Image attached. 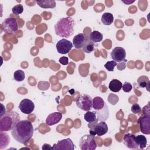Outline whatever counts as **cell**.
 <instances>
[{
	"label": "cell",
	"instance_id": "obj_14",
	"mask_svg": "<svg viewBox=\"0 0 150 150\" xmlns=\"http://www.w3.org/2000/svg\"><path fill=\"white\" fill-rule=\"evenodd\" d=\"M88 37L83 33H79L76 35L73 39V45L75 48L79 49L83 47Z\"/></svg>",
	"mask_w": 150,
	"mask_h": 150
},
{
	"label": "cell",
	"instance_id": "obj_7",
	"mask_svg": "<svg viewBox=\"0 0 150 150\" xmlns=\"http://www.w3.org/2000/svg\"><path fill=\"white\" fill-rule=\"evenodd\" d=\"M94 125L88 126L90 129V134L93 136L98 135L102 136L105 134L108 130L107 124L104 121H100L98 122H94Z\"/></svg>",
	"mask_w": 150,
	"mask_h": 150
},
{
	"label": "cell",
	"instance_id": "obj_6",
	"mask_svg": "<svg viewBox=\"0 0 150 150\" xmlns=\"http://www.w3.org/2000/svg\"><path fill=\"white\" fill-rule=\"evenodd\" d=\"M76 105L80 109L88 111L93 108V98L88 94H82L80 96L76 101Z\"/></svg>",
	"mask_w": 150,
	"mask_h": 150
},
{
	"label": "cell",
	"instance_id": "obj_8",
	"mask_svg": "<svg viewBox=\"0 0 150 150\" xmlns=\"http://www.w3.org/2000/svg\"><path fill=\"white\" fill-rule=\"evenodd\" d=\"M139 129L144 134H150V114H145L139 117L138 120Z\"/></svg>",
	"mask_w": 150,
	"mask_h": 150
},
{
	"label": "cell",
	"instance_id": "obj_19",
	"mask_svg": "<svg viewBox=\"0 0 150 150\" xmlns=\"http://www.w3.org/2000/svg\"><path fill=\"white\" fill-rule=\"evenodd\" d=\"M105 102L103 99L100 97H95L93 99V108L95 110H99L102 109L104 105Z\"/></svg>",
	"mask_w": 150,
	"mask_h": 150
},
{
	"label": "cell",
	"instance_id": "obj_3",
	"mask_svg": "<svg viewBox=\"0 0 150 150\" xmlns=\"http://www.w3.org/2000/svg\"><path fill=\"white\" fill-rule=\"evenodd\" d=\"M20 121V115L16 111L11 110L0 117V131L12 130L14 125Z\"/></svg>",
	"mask_w": 150,
	"mask_h": 150
},
{
	"label": "cell",
	"instance_id": "obj_13",
	"mask_svg": "<svg viewBox=\"0 0 150 150\" xmlns=\"http://www.w3.org/2000/svg\"><path fill=\"white\" fill-rule=\"evenodd\" d=\"M123 142L125 146L129 149H138V146L135 142V135L132 134L127 133L124 135Z\"/></svg>",
	"mask_w": 150,
	"mask_h": 150
},
{
	"label": "cell",
	"instance_id": "obj_29",
	"mask_svg": "<svg viewBox=\"0 0 150 150\" xmlns=\"http://www.w3.org/2000/svg\"><path fill=\"white\" fill-rule=\"evenodd\" d=\"M23 7L22 5L18 4L14 6L12 9V12L15 15H19L23 12Z\"/></svg>",
	"mask_w": 150,
	"mask_h": 150
},
{
	"label": "cell",
	"instance_id": "obj_36",
	"mask_svg": "<svg viewBox=\"0 0 150 150\" xmlns=\"http://www.w3.org/2000/svg\"><path fill=\"white\" fill-rule=\"evenodd\" d=\"M121 1H122V2H123L124 4H127V5L131 4H132L133 2H135V1H130V0H127V1L122 0Z\"/></svg>",
	"mask_w": 150,
	"mask_h": 150
},
{
	"label": "cell",
	"instance_id": "obj_16",
	"mask_svg": "<svg viewBox=\"0 0 150 150\" xmlns=\"http://www.w3.org/2000/svg\"><path fill=\"white\" fill-rule=\"evenodd\" d=\"M96 113L97 120L105 121L109 117V110L106 104H105L104 107L99 110H95Z\"/></svg>",
	"mask_w": 150,
	"mask_h": 150
},
{
	"label": "cell",
	"instance_id": "obj_25",
	"mask_svg": "<svg viewBox=\"0 0 150 150\" xmlns=\"http://www.w3.org/2000/svg\"><path fill=\"white\" fill-rule=\"evenodd\" d=\"M94 43L91 40H90L89 38L87 39V42H86L85 45H84L83 49V52H84L86 53H90L94 50Z\"/></svg>",
	"mask_w": 150,
	"mask_h": 150
},
{
	"label": "cell",
	"instance_id": "obj_22",
	"mask_svg": "<svg viewBox=\"0 0 150 150\" xmlns=\"http://www.w3.org/2000/svg\"><path fill=\"white\" fill-rule=\"evenodd\" d=\"M84 118L89 124L94 123L95 122H97V115H96V113L95 111H87V112H86L84 115Z\"/></svg>",
	"mask_w": 150,
	"mask_h": 150
},
{
	"label": "cell",
	"instance_id": "obj_32",
	"mask_svg": "<svg viewBox=\"0 0 150 150\" xmlns=\"http://www.w3.org/2000/svg\"><path fill=\"white\" fill-rule=\"evenodd\" d=\"M127 60L125 59L122 62H118L117 64V69L118 70H122L124 69H125V67H126V63H127Z\"/></svg>",
	"mask_w": 150,
	"mask_h": 150
},
{
	"label": "cell",
	"instance_id": "obj_18",
	"mask_svg": "<svg viewBox=\"0 0 150 150\" xmlns=\"http://www.w3.org/2000/svg\"><path fill=\"white\" fill-rule=\"evenodd\" d=\"M37 4L42 8H54L56 7V2L54 0L36 1Z\"/></svg>",
	"mask_w": 150,
	"mask_h": 150
},
{
	"label": "cell",
	"instance_id": "obj_17",
	"mask_svg": "<svg viewBox=\"0 0 150 150\" xmlns=\"http://www.w3.org/2000/svg\"><path fill=\"white\" fill-rule=\"evenodd\" d=\"M122 84L120 80L117 79H113L110 82L108 88L111 91L116 93L121 90V89L122 88Z\"/></svg>",
	"mask_w": 150,
	"mask_h": 150
},
{
	"label": "cell",
	"instance_id": "obj_34",
	"mask_svg": "<svg viewBox=\"0 0 150 150\" xmlns=\"http://www.w3.org/2000/svg\"><path fill=\"white\" fill-rule=\"evenodd\" d=\"M142 112L143 114H150V110H149V102L146 105L144 106L142 108Z\"/></svg>",
	"mask_w": 150,
	"mask_h": 150
},
{
	"label": "cell",
	"instance_id": "obj_28",
	"mask_svg": "<svg viewBox=\"0 0 150 150\" xmlns=\"http://www.w3.org/2000/svg\"><path fill=\"white\" fill-rule=\"evenodd\" d=\"M117 66V62L111 60V61H108L105 64H104V67L109 71H112L114 69V67Z\"/></svg>",
	"mask_w": 150,
	"mask_h": 150
},
{
	"label": "cell",
	"instance_id": "obj_31",
	"mask_svg": "<svg viewBox=\"0 0 150 150\" xmlns=\"http://www.w3.org/2000/svg\"><path fill=\"white\" fill-rule=\"evenodd\" d=\"M131 110L134 114H139L141 112V108L138 104L135 103L131 106Z\"/></svg>",
	"mask_w": 150,
	"mask_h": 150
},
{
	"label": "cell",
	"instance_id": "obj_24",
	"mask_svg": "<svg viewBox=\"0 0 150 150\" xmlns=\"http://www.w3.org/2000/svg\"><path fill=\"white\" fill-rule=\"evenodd\" d=\"M137 82L140 87H142V88L146 87L147 90L149 91V79L146 76H142L139 77L137 80Z\"/></svg>",
	"mask_w": 150,
	"mask_h": 150
},
{
	"label": "cell",
	"instance_id": "obj_35",
	"mask_svg": "<svg viewBox=\"0 0 150 150\" xmlns=\"http://www.w3.org/2000/svg\"><path fill=\"white\" fill-rule=\"evenodd\" d=\"M42 148L43 149H53L52 147L50 146V145L49 144H43V145L42 146Z\"/></svg>",
	"mask_w": 150,
	"mask_h": 150
},
{
	"label": "cell",
	"instance_id": "obj_20",
	"mask_svg": "<svg viewBox=\"0 0 150 150\" xmlns=\"http://www.w3.org/2000/svg\"><path fill=\"white\" fill-rule=\"evenodd\" d=\"M101 21L104 25H110L114 22V16L110 12H105L101 16Z\"/></svg>",
	"mask_w": 150,
	"mask_h": 150
},
{
	"label": "cell",
	"instance_id": "obj_21",
	"mask_svg": "<svg viewBox=\"0 0 150 150\" xmlns=\"http://www.w3.org/2000/svg\"><path fill=\"white\" fill-rule=\"evenodd\" d=\"M135 142L139 148L144 149L146 146L147 139L145 136L143 135H138L135 136Z\"/></svg>",
	"mask_w": 150,
	"mask_h": 150
},
{
	"label": "cell",
	"instance_id": "obj_12",
	"mask_svg": "<svg viewBox=\"0 0 150 150\" xmlns=\"http://www.w3.org/2000/svg\"><path fill=\"white\" fill-rule=\"evenodd\" d=\"M110 55L114 61L118 63L125 59L126 52L123 47L117 46L112 49Z\"/></svg>",
	"mask_w": 150,
	"mask_h": 150
},
{
	"label": "cell",
	"instance_id": "obj_33",
	"mask_svg": "<svg viewBox=\"0 0 150 150\" xmlns=\"http://www.w3.org/2000/svg\"><path fill=\"white\" fill-rule=\"evenodd\" d=\"M59 62L60 64H62L63 65H67L69 63V59L67 57L63 56L59 59Z\"/></svg>",
	"mask_w": 150,
	"mask_h": 150
},
{
	"label": "cell",
	"instance_id": "obj_26",
	"mask_svg": "<svg viewBox=\"0 0 150 150\" xmlns=\"http://www.w3.org/2000/svg\"><path fill=\"white\" fill-rule=\"evenodd\" d=\"M1 134L3 135L4 138L1 136V146L0 149H2L6 148L9 143L10 142V138L6 133H4L3 131H1Z\"/></svg>",
	"mask_w": 150,
	"mask_h": 150
},
{
	"label": "cell",
	"instance_id": "obj_9",
	"mask_svg": "<svg viewBox=\"0 0 150 150\" xmlns=\"http://www.w3.org/2000/svg\"><path fill=\"white\" fill-rule=\"evenodd\" d=\"M56 47L59 53L64 54L68 53L71 50L73 43L70 41L63 38L57 42Z\"/></svg>",
	"mask_w": 150,
	"mask_h": 150
},
{
	"label": "cell",
	"instance_id": "obj_10",
	"mask_svg": "<svg viewBox=\"0 0 150 150\" xmlns=\"http://www.w3.org/2000/svg\"><path fill=\"white\" fill-rule=\"evenodd\" d=\"M19 108L21 111L25 114H30L35 109V104L29 99H23L19 104Z\"/></svg>",
	"mask_w": 150,
	"mask_h": 150
},
{
	"label": "cell",
	"instance_id": "obj_1",
	"mask_svg": "<svg viewBox=\"0 0 150 150\" xmlns=\"http://www.w3.org/2000/svg\"><path fill=\"white\" fill-rule=\"evenodd\" d=\"M11 134L17 142L25 144L33 134V127L31 122L26 120L19 121L13 127Z\"/></svg>",
	"mask_w": 150,
	"mask_h": 150
},
{
	"label": "cell",
	"instance_id": "obj_2",
	"mask_svg": "<svg viewBox=\"0 0 150 150\" xmlns=\"http://www.w3.org/2000/svg\"><path fill=\"white\" fill-rule=\"evenodd\" d=\"M74 24L71 17L62 18L54 25L55 33L62 38H69L73 34Z\"/></svg>",
	"mask_w": 150,
	"mask_h": 150
},
{
	"label": "cell",
	"instance_id": "obj_27",
	"mask_svg": "<svg viewBox=\"0 0 150 150\" xmlns=\"http://www.w3.org/2000/svg\"><path fill=\"white\" fill-rule=\"evenodd\" d=\"M25 78V74L23 70H18L13 73V79L15 81L21 82L23 81Z\"/></svg>",
	"mask_w": 150,
	"mask_h": 150
},
{
	"label": "cell",
	"instance_id": "obj_4",
	"mask_svg": "<svg viewBox=\"0 0 150 150\" xmlns=\"http://www.w3.org/2000/svg\"><path fill=\"white\" fill-rule=\"evenodd\" d=\"M79 146L81 150H94L97 148V143L94 136L86 134L81 137L79 141Z\"/></svg>",
	"mask_w": 150,
	"mask_h": 150
},
{
	"label": "cell",
	"instance_id": "obj_30",
	"mask_svg": "<svg viewBox=\"0 0 150 150\" xmlns=\"http://www.w3.org/2000/svg\"><path fill=\"white\" fill-rule=\"evenodd\" d=\"M122 88L123 90V91L125 93H129L130 92L132 89V86L131 85V84L129 82H125L122 86Z\"/></svg>",
	"mask_w": 150,
	"mask_h": 150
},
{
	"label": "cell",
	"instance_id": "obj_23",
	"mask_svg": "<svg viewBox=\"0 0 150 150\" xmlns=\"http://www.w3.org/2000/svg\"><path fill=\"white\" fill-rule=\"evenodd\" d=\"M89 39L94 43L100 42L103 40V35L101 33L97 30L91 32L89 35Z\"/></svg>",
	"mask_w": 150,
	"mask_h": 150
},
{
	"label": "cell",
	"instance_id": "obj_5",
	"mask_svg": "<svg viewBox=\"0 0 150 150\" xmlns=\"http://www.w3.org/2000/svg\"><path fill=\"white\" fill-rule=\"evenodd\" d=\"M2 27L4 32L8 35H12L18 29L17 21L12 17L5 19L2 23Z\"/></svg>",
	"mask_w": 150,
	"mask_h": 150
},
{
	"label": "cell",
	"instance_id": "obj_11",
	"mask_svg": "<svg viewBox=\"0 0 150 150\" xmlns=\"http://www.w3.org/2000/svg\"><path fill=\"white\" fill-rule=\"evenodd\" d=\"M53 149H67L73 150L74 145L70 138H66L59 141L52 146Z\"/></svg>",
	"mask_w": 150,
	"mask_h": 150
},
{
	"label": "cell",
	"instance_id": "obj_15",
	"mask_svg": "<svg viewBox=\"0 0 150 150\" xmlns=\"http://www.w3.org/2000/svg\"><path fill=\"white\" fill-rule=\"evenodd\" d=\"M62 118V114L59 112H54L50 114L46 119V124L49 126L58 123Z\"/></svg>",
	"mask_w": 150,
	"mask_h": 150
}]
</instances>
